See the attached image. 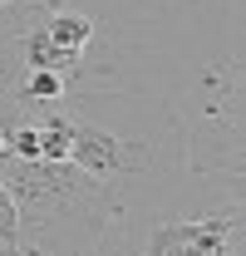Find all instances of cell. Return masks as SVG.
Wrapping results in <instances>:
<instances>
[{
  "mask_svg": "<svg viewBox=\"0 0 246 256\" xmlns=\"http://www.w3.org/2000/svg\"><path fill=\"white\" fill-rule=\"evenodd\" d=\"M0 182L15 197L20 212V252L64 256L98 236V226L114 217V192L69 158H0Z\"/></svg>",
  "mask_w": 246,
  "mask_h": 256,
  "instance_id": "1",
  "label": "cell"
},
{
  "mask_svg": "<svg viewBox=\"0 0 246 256\" xmlns=\"http://www.w3.org/2000/svg\"><path fill=\"white\" fill-rule=\"evenodd\" d=\"M64 158L74 162L79 172L98 178V182H114V178H128V172H143V168H148V143L123 138L114 128L69 118V153H64Z\"/></svg>",
  "mask_w": 246,
  "mask_h": 256,
  "instance_id": "2",
  "label": "cell"
},
{
  "mask_svg": "<svg viewBox=\"0 0 246 256\" xmlns=\"http://www.w3.org/2000/svg\"><path fill=\"white\" fill-rule=\"evenodd\" d=\"M44 34H50V44L54 50H64L69 60H79L84 50H89V15H74V10H64V15H50V25H44Z\"/></svg>",
  "mask_w": 246,
  "mask_h": 256,
  "instance_id": "3",
  "label": "cell"
},
{
  "mask_svg": "<svg viewBox=\"0 0 246 256\" xmlns=\"http://www.w3.org/2000/svg\"><path fill=\"white\" fill-rule=\"evenodd\" d=\"M25 60H30V69H74V64H79V60H69L64 50H54V44H50L44 25L25 34Z\"/></svg>",
  "mask_w": 246,
  "mask_h": 256,
  "instance_id": "4",
  "label": "cell"
},
{
  "mask_svg": "<svg viewBox=\"0 0 246 256\" xmlns=\"http://www.w3.org/2000/svg\"><path fill=\"white\" fill-rule=\"evenodd\" d=\"M20 98H30V104H54V98H64V69H30Z\"/></svg>",
  "mask_w": 246,
  "mask_h": 256,
  "instance_id": "5",
  "label": "cell"
},
{
  "mask_svg": "<svg viewBox=\"0 0 246 256\" xmlns=\"http://www.w3.org/2000/svg\"><path fill=\"white\" fill-rule=\"evenodd\" d=\"M0 246L10 256H20V212H15V197L0 182Z\"/></svg>",
  "mask_w": 246,
  "mask_h": 256,
  "instance_id": "6",
  "label": "cell"
},
{
  "mask_svg": "<svg viewBox=\"0 0 246 256\" xmlns=\"http://www.w3.org/2000/svg\"><path fill=\"white\" fill-rule=\"evenodd\" d=\"M0 5H5V0H0Z\"/></svg>",
  "mask_w": 246,
  "mask_h": 256,
  "instance_id": "7",
  "label": "cell"
}]
</instances>
